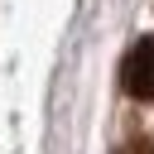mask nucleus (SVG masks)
<instances>
[{
    "instance_id": "1",
    "label": "nucleus",
    "mask_w": 154,
    "mask_h": 154,
    "mask_svg": "<svg viewBox=\"0 0 154 154\" xmlns=\"http://www.w3.org/2000/svg\"><path fill=\"white\" fill-rule=\"evenodd\" d=\"M120 87L135 101H154V38L149 34L130 43V53L120 63Z\"/></svg>"
},
{
    "instance_id": "2",
    "label": "nucleus",
    "mask_w": 154,
    "mask_h": 154,
    "mask_svg": "<svg viewBox=\"0 0 154 154\" xmlns=\"http://www.w3.org/2000/svg\"><path fill=\"white\" fill-rule=\"evenodd\" d=\"M120 154H154V140H149V135H135V140H130Z\"/></svg>"
}]
</instances>
